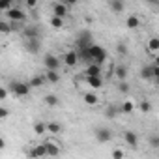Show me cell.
Masks as SVG:
<instances>
[{
    "instance_id": "6da1fadb",
    "label": "cell",
    "mask_w": 159,
    "mask_h": 159,
    "mask_svg": "<svg viewBox=\"0 0 159 159\" xmlns=\"http://www.w3.org/2000/svg\"><path fill=\"white\" fill-rule=\"evenodd\" d=\"M107 58H109V54H107V51L101 47V45H92L90 49H88V60H90V64H98V66H101L103 62H107Z\"/></svg>"
},
{
    "instance_id": "7a4b0ae2",
    "label": "cell",
    "mask_w": 159,
    "mask_h": 159,
    "mask_svg": "<svg viewBox=\"0 0 159 159\" xmlns=\"http://www.w3.org/2000/svg\"><path fill=\"white\" fill-rule=\"evenodd\" d=\"M75 45H77V52H86L92 45H94V41H92V34L88 32V30H83L81 34L77 36V41H75Z\"/></svg>"
},
{
    "instance_id": "3957f363",
    "label": "cell",
    "mask_w": 159,
    "mask_h": 159,
    "mask_svg": "<svg viewBox=\"0 0 159 159\" xmlns=\"http://www.w3.org/2000/svg\"><path fill=\"white\" fill-rule=\"evenodd\" d=\"M8 92L13 94V96H17V98H26V96L30 94V88H28V84L23 83V81H11L10 86H8Z\"/></svg>"
},
{
    "instance_id": "277c9868",
    "label": "cell",
    "mask_w": 159,
    "mask_h": 159,
    "mask_svg": "<svg viewBox=\"0 0 159 159\" xmlns=\"http://www.w3.org/2000/svg\"><path fill=\"white\" fill-rule=\"evenodd\" d=\"M69 15V8L62 2V0H58V2L52 4V17H58V19H66Z\"/></svg>"
},
{
    "instance_id": "5b68a950",
    "label": "cell",
    "mask_w": 159,
    "mask_h": 159,
    "mask_svg": "<svg viewBox=\"0 0 159 159\" xmlns=\"http://www.w3.org/2000/svg\"><path fill=\"white\" fill-rule=\"evenodd\" d=\"M6 15L10 17V23H23L25 19H26V13L21 10V8H11V10H8L6 11Z\"/></svg>"
},
{
    "instance_id": "8992f818",
    "label": "cell",
    "mask_w": 159,
    "mask_h": 159,
    "mask_svg": "<svg viewBox=\"0 0 159 159\" xmlns=\"http://www.w3.org/2000/svg\"><path fill=\"white\" fill-rule=\"evenodd\" d=\"M43 64H45L47 71H58V67H60L62 60H60L56 54H47V56L43 58Z\"/></svg>"
},
{
    "instance_id": "52a82bcc",
    "label": "cell",
    "mask_w": 159,
    "mask_h": 159,
    "mask_svg": "<svg viewBox=\"0 0 159 159\" xmlns=\"http://www.w3.org/2000/svg\"><path fill=\"white\" fill-rule=\"evenodd\" d=\"M112 139V131L109 129V127H99L98 131H96V140L99 142V144H105V142H109Z\"/></svg>"
},
{
    "instance_id": "ba28073f",
    "label": "cell",
    "mask_w": 159,
    "mask_h": 159,
    "mask_svg": "<svg viewBox=\"0 0 159 159\" xmlns=\"http://www.w3.org/2000/svg\"><path fill=\"white\" fill-rule=\"evenodd\" d=\"M41 49V43L39 39H25V51L30 52V54H38Z\"/></svg>"
},
{
    "instance_id": "9c48e42d",
    "label": "cell",
    "mask_w": 159,
    "mask_h": 159,
    "mask_svg": "<svg viewBox=\"0 0 159 159\" xmlns=\"http://www.w3.org/2000/svg\"><path fill=\"white\" fill-rule=\"evenodd\" d=\"M62 62H64L67 67L77 66V62H79V54H77V51H67V52L62 56Z\"/></svg>"
},
{
    "instance_id": "30bf717a",
    "label": "cell",
    "mask_w": 159,
    "mask_h": 159,
    "mask_svg": "<svg viewBox=\"0 0 159 159\" xmlns=\"http://www.w3.org/2000/svg\"><path fill=\"white\" fill-rule=\"evenodd\" d=\"M45 155H49V157H58V155H60V144H56L54 140L45 142Z\"/></svg>"
},
{
    "instance_id": "8fae6325",
    "label": "cell",
    "mask_w": 159,
    "mask_h": 159,
    "mask_svg": "<svg viewBox=\"0 0 159 159\" xmlns=\"http://www.w3.org/2000/svg\"><path fill=\"white\" fill-rule=\"evenodd\" d=\"M23 38L25 39H39V28L38 26H26V28H23Z\"/></svg>"
},
{
    "instance_id": "7c38bea8",
    "label": "cell",
    "mask_w": 159,
    "mask_h": 159,
    "mask_svg": "<svg viewBox=\"0 0 159 159\" xmlns=\"http://www.w3.org/2000/svg\"><path fill=\"white\" fill-rule=\"evenodd\" d=\"M127 75H129V69H127V66H124V64H118V66L114 67V77L118 79V81H127Z\"/></svg>"
},
{
    "instance_id": "4fadbf2b",
    "label": "cell",
    "mask_w": 159,
    "mask_h": 159,
    "mask_svg": "<svg viewBox=\"0 0 159 159\" xmlns=\"http://www.w3.org/2000/svg\"><path fill=\"white\" fill-rule=\"evenodd\" d=\"M83 75H84V77H99V75H101V66H98V64H88L86 69L83 71Z\"/></svg>"
},
{
    "instance_id": "5bb4252c",
    "label": "cell",
    "mask_w": 159,
    "mask_h": 159,
    "mask_svg": "<svg viewBox=\"0 0 159 159\" xmlns=\"http://www.w3.org/2000/svg\"><path fill=\"white\" fill-rule=\"evenodd\" d=\"M83 101H84V105H88V107H96V105L99 103V96L94 94V92H84Z\"/></svg>"
},
{
    "instance_id": "9a60e30c",
    "label": "cell",
    "mask_w": 159,
    "mask_h": 159,
    "mask_svg": "<svg viewBox=\"0 0 159 159\" xmlns=\"http://www.w3.org/2000/svg\"><path fill=\"white\" fill-rule=\"evenodd\" d=\"M124 140H125V144H129L131 148H137V146H139V137H137L135 131H125V133H124Z\"/></svg>"
},
{
    "instance_id": "2e32d148",
    "label": "cell",
    "mask_w": 159,
    "mask_h": 159,
    "mask_svg": "<svg viewBox=\"0 0 159 159\" xmlns=\"http://www.w3.org/2000/svg\"><path fill=\"white\" fill-rule=\"evenodd\" d=\"M84 79H86V84L90 88H94V90H99L103 86V77L101 75L99 77H84Z\"/></svg>"
},
{
    "instance_id": "e0dca14e",
    "label": "cell",
    "mask_w": 159,
    "mask_h": 159,
    "mask_svg": "<svg viewBox=\"0 0 159 159\" xmlns=\"http://www.w3.org/2000/svg\"><path fill=\"white\" fill-rule=\"evenodd\" d=\"M26 84H28V88H41L45 84V77L43 75H34Z\"/></svg>"
},
{
    "instance_id": "ac0fdd59",
    "label": "cell",
    "mask_w": 159,
    "mask_h": 159,
    "mask_svg": "<svg viewBox=\"0 0 159 159\" xmlns=\"http://www.w3.org/2000/svg\"><path fill=\"white\" fill-rule=\"evenodd\" d=\"M30 157H34V159L45 157V144H36V146L30 150Z\"/></svg>"
},
{
    "instance_id": "d6986e66",
    "label": "cell",
    "mask_w": 159,
    "mask_h": 159,
    "mask_svg": "<svg viewBox=\"0 0 159 159\" xmlns=\"http://www.w3.org/2000/svg\"><path fill=\"white\" fill-rule=\"evenodd\" d=\"M43 103H45L47 107L54 109V107H58V105H60V99H58V96H54V94H47V96L43 98Z\"/></svg>"
},
{
    "instance_id": "ffe728a7",
    "label": "cell",
    "mask_w": 159,
    "mask_h": 159,
    "mask_svg": "<svg viewBox=\"0 0 159 159\" xmlns=\"http://www.w3.org/2000/svg\"><path fill=\"white\" fill-rule=\"evenodd\" d=\"M125 26H127L129 30H137V28L140 26V19H139L137 15H129V17L125 19Z\"/></svg>"
},
{
    "instance_id": "44dd1931",
    "label": "cell",
    "mask_w": 159,
    "mask_h": 159,
    "mask_svg": "<svg viewBox=\"0 0 159 159\" xmlns=\"http://www.w3.org/2000/svg\"><path fill=\"white\" fill-rule=\"evenodd\" d=\"M135 107H137V105H135V101H133V99H125V101L122 103L120 111H122L124 114H131V112L135 111Z\"/></svg>"
},
{
    "instance_id": "7402d4cb",
    "label": "cell",
    "mask_w": 159,
    "mask_h": 159,
    "mask_svg": "<svg viewBox=\"0 0 159 159\" xmlns=\"http://www.w3.org/2000/svg\"><path fill=\"white\" fill-rule=\"evenodd\" d=\"M45 127H47V133H51V135H58L62 131V125L58 122H47Z\"/></svg>"
},
{
    "instance_id": "603a6c76",
    "label": "cell",
    "mask_w": 159,
    "mask_h": 159,
    "mask_svg": "<svg viewBox=\"0 0 159 159\" xmlns=\"http://www.w3.org/2000/svg\"><path fill=\"white\" fill-rule=\"evenodd\" d=\"M43 77H45V83H52V84H56L60 81V73L58 71H47Z\"/></svg>"
},
{
    "instance_id": "cb8c5ba5",
    "label": "cell",
    "mask_w": 159,
    "mask_h": 159,
    "mask_svg": "<svg viewBox=\"0 0 159 159\" xmlns=\"http://www.w3.org/2000/svg\"><path fill=\"white\" fill-rule=\"evenodd\" d=\"M140 77L144 79V81H152V79H153V67L152 66H144L140 69Z\"/></svg>"
},
{
    "instance_id": "d4e9b609",
    "label": "cell",
    "mask_w": 159,
    "mask_h": 159,
    "mask_svg": "<svg viewBox=\"0 0 159 159\" xmlns=\"http://www.w3.org/2000/svg\"><path fill=\"white\" fill-rule=\"evenodd\" d=\"M109 8H111L114 13H122V11H124V8H125V4L122 2V0H112V2L109 4Z\"/></svg>"
},
{
    "instance_id": "484cf974",
    "label": "cell",
    "mask_w": 159,
    "mask_h": 159,
    "mask_svg": "<svg viewBox=\"0 0 159 159\" xmlns=\"http://www.w3.org/2000/svg\"><path fill=\"white\" fill-rule=\"evenodd\" d=\"M13 30H17L11 23H6V21H0V34H10V32H13Z\"/></svg>"
},
{
    "instance_id": "4316f807",
    "label": "cell",
    "mask_w": 159,
    "mask_h": 159,
    "mask_svg": "<svg viewBox=\"0 0 159 159\" xmlns=\"http://www.w3.org/2000/svg\"><path fill=\"white\" fill-rule=\"evenodd\" d=\"M118 112H120V109H118V107H114V105H107V109H105V116H107V118H111V120H112V118H116V116H118Z\"/></svg>"
},
{
    "instance_id": "83f0119b",
    "label": "cell",
    "mask_w": 159,
    "mask_h": 159,
    "mask_svg": "<svg viewBox=\"0 0 159 159\" xmlns=\"http://www.w3.org/2000/svg\"><path fill=\"white\" fill-rule=\"evenodd\" d=\"M32 129H34V133H36V135H45V133H47L45 122H41V120H39V122H36V124L32 125Z\"/></svg>"
},
{
    "instance_id": "f1b7e54d",
    "label": "cell",
    "mask_w": 159,
    "mask_h": 159,
    "mask_svg": "<svg viewBox=\"0 0 159 159\" xmlns=\"http://www.w3.org/2000/svg\"><path fill=\"white\" fill-rule=\"evenodd\" d=\"M148 51H150L152 54H155V52L159 51V38H152V39L148 41Z\"/></svg>"
},
{
    "instance_id": "f546056e",
    "label": "cell",
    "mask_w": 159,
    "mask_h": 159,
    "mask_svg": "<svg viewBox=\"0 0 159 159\" xmlns=\"http://www.w3.org/2000/svg\"><path fill=\"white\" fill-rule=\"evenodd\" d=\"M137 107H139V111H140L142 114H146V112H150V111H152V103H150L148 99H142Z\"/></svg>"
},
{
    "instance_id": "4dcf8cb0",
    "label": "cell",
    "mask_w": 159,
    "mask_h": 159,
    "mask_svg": "<svg viewBox=\"0 0 159 159\" xmlns=\"http://www.w3.org/2000/svg\"><path fill=\"white\" fill-rule=\"evenodd\" d=\"M51 26L54 28V30H60V28H64V19H58V17H51Z\"/></svg>"
},
{
    "instance_id": "1f68e13d",
    "label": "cell",
    "mask_w": 159,
    "mask_h": 159,
    "mask_svg": "<svg viewBox=\"0 0 159 159\" xmlns=\"http://www.w3.org/2000/svg\"><path fill=\"white\" fill-rule=\"evenodd\" d=\"M13 8V0H0V11H8Z\"/></svg>"
},
{
    "instance_id": "d6a6232c",
    "label": "cell",
    "mask_w": 159,
    "mask_h": 159,
    "mask_svg": "<svg viewBox=\"0 0 159 159\" xmlns=\"http://www.w3.org/2000/svg\"><path fill=\"white\" fill-rule=\"evenodd\" d=\"M116 52H118L120 56H127L129 49H127V45H125V43H118V45H116Z\"/></svg>"
},
{
    "instance_id": "836d02e7",
    "label": "cell",
    "mask_w": 159,
    "mask_h": 159,
    "mask_svg": "<svg viewBox=\"0 0 159 159\" xmlns=\"http://www.w3.org/2000/svg\"><path fill=\"white\" fill-rule=\"evenodd\" d=\"M129 90H131V86H129V83H127V81H120V83H118V92L127 94Z\"/></svg>"
},
{
    "instance_id": "e575fe53",
    "label": "cell",
    "mask_w": 159,
    "mask_h": 159,
    "mask_svg": "<svg viewBox=\"0 0 159 159\" xmlns=\"http://www.w3.org/2000/svg\"><path fill=\"white\" fill-rule=\"evenodd\" d=\"M111 155H112V159H124V157H125V152H124L122 148H114Z\"/></svg>"
},
{
    "instance_id": "d590c367",
    "label": "cell",
    "mask_w": 159,
    "mask_h": 159,
    "mask_svg": "<svg viewBox=\"0 0 159 159\" xmlns=\"http://www.w3.org/2000/svg\"><path fill=\"white\" fill-rule=\"evenodd\" d=\"M150 146H152L153 150L159 148V137H157V135H150Z\"/></svg>"
},
{
    "instance_id": "8d00e7d4",
    "label": "cell",
    "mask_w": 159,
    "mask_h": 159,
    "mask_svg": "<svg viewBox=\"0 0 159 159\" xmlns=\"http://www.w3.org/2000/svg\"><path fill=\"white\" fill-rule=\"evenodd\" d=\"M10 116V109H6V107H0V122L2 120H6Z\"/></svg>"
},
{
    "instance_id": "74e56055",
    "label": "cell",
    "mask_w": 159,
    "mask_h": 159,
    "mask_svg": "<svg viewBox=\"0 0 159 159\" xmlns=\"http://www.w3.org/2000/svg\"><path fill=\"white\" fill-rule=\"evenodd\" d=\"M8 96H10L8 88H4V86H0V101H4V99H6Z\"/></svg>"
},
{
    "instance_id": "f35d334b",
    "label": "cell",
    "mask_w": 159,
    "mask_h": 159,
    "mask_svg": "<svg viewBox=\"0 0 159 159\" xmlns=\"http://www.w3.org/2000/svg\"><path fill=\"white\" fill-rule=\"evenodd\" d=\"M152 67H153V81H157L159 79V66H157V62L152 64Z\"/></svg>"
},
{
    "instance_id": "ab89813d",
    "label": "cell",
    "mask_w": 159,
    "mask_h": 159,
    "mask_svg": "<svg viewBox=\"0 0 159 159\" xmlns=\"http://www.w3.org/2000/svg\"><path fill=\"white\" fill-rule=\"evenodd\" d=\"M38 6V2H36V0H26V8H30V10H34Z\"/></svg>"
},
{
    "instance_id": "60d3db41",
    "label": "cell",
    "mask_w": 159,
    "mask_h": 159,
    "mask_svg": "<svg viewBox=\"0 0 159 159\" xmlns=\"http://www.w3.org/2000/svg\"><path fill=\"white\" fill-rule=\"evenodd\" d=\"M4 148H6V140L0 137V150H4Z\"/></svg>"
}]
</instances>
